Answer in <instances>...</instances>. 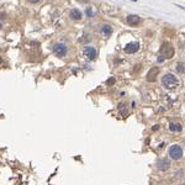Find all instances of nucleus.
<instances>
[{
	"mask_svg": "<svg viewBox=\"0 0 185 185\" xmlns=\"http://www.w3.org/2000/svg\"><path fill=\"white\" fill-rule=\"evenodd\" d=\"M162 84L165 89H175L178 85H179V81L177 79V77L174 75V74L172 73H168V74H165V75L162 78Z\"/></svg>",
	"mask_w": 185,
	"mask_h": 185,
	"instance_id": "1",
	"label": "nucleus"
},
{
	"mask_svg": "<svg viewBox=\"0 0 185 185\" xmlns=\"http://www.w3.org/2000/svg\"><path fill=\"white\" fill-rule=\"evenodd\" d=\"M161 58L164 61V59H170L173 58V56H174V48L172 47V44L170 43H163L162 44V47H161Z\"/></svg>",
	"mask_w": 185,
	"mask_h": 185,
	"instance_id": "2",
	"label": "nucleus"
},
{
	"mask_svg": "<svg viewBox=\"0 0 185 185\" xmlns=\"http://www.w3.org/2000/svg\"><path fill=\"white\" fill-rule=\"evenodd\" d=\"M169 155L172 157L174 161L181 159V157H183V149H181V147L178 146V144H173L169 148Z\"/></svg>",
	"mask_w": 185,
	"mask_h": 185,
	"instance_id": "3",
	"label": "nucleus"
},
{
	"mask_svg": "<svg viewBox=\"0 0 185 185\" xmlns=\"http://www.w3.org/2000/svg\"><path fill=\"white\" fill-rule=\"evenodd\" d=\"M53 52L56 56H58V57H64L68 52V47L64 43H56L53 46Z\"/></svg>",
	"mask_w": 185,
	"mask_h": 185,
	"instance_id": "4",
	"label": "nucleus"
},
{
	"mask_svg": "<svg viewBox=\"0 0 185 185\" xmlns=\"http://www.w3.org/2000/svg\"><path fill=\"white\" fill-rule=\"evenodd\" d=\"M96 50L94 47H90V46H88V47H84V50H83V56H84L85 59H89V61H94L96 58Z\"/></svg>",
	"mask_w": 185,
	"mask_h": 185,
	"instance_id": "5",
	"label": "nucleus"
},
{
	"mask_svg": "<svg viewBox=\"0 0 185 185\" xmlns=\"http://www.w3.org/2000/svg\"><path fill=\"white\" fill-rule=\"evenodd\" d=\"M158 73H159V68L158 67L151 68L149 70H148V73H147V80L151 81V83L157 80V77H158Z\"/></svg>",
	"mask_w": 185,
	"mask_h": 185,
	"instance_id": "6",
	"label": "nucleus"
},
{
	"mask_svg": "<svg viewBox=\"0 0 185 185\" xmlns=\"http://www.w3.org/2000/svg\"><path fill=\"white\" fill-rule=\"evenodd\" d=\"M138 50H140V43L138 42H131V43L126 44V47H125V52L128 53V54L136 53Z\"/></svg>",
	"mask_w": 185,
	"mask_h": 185,
	"instance_id": "7",
	"label": "nucleus"
},
{
	"mask_svg": "<svg viewBox=\"0 0 185 185\" xmlns=\"http://www.w3.org/2000/svg\"><path fill=\"white\" fill-rule=\"evenodd\" d=\"M157 166H158V169L164 172L166 169H169V166H170V162L169 159H166V158H163V159H159L158 163H157Z\"/></svg>",
	"mask_w": 185,
	"mask_h": 185,
	"instance_id": "8",
	"label": "nucleus"
},
{
	"mask_svg": "<svg viewBox=\"0 0 185 185\" xmlns=\"http://www.w3.org/2000/svg\"><path fill=\"white\" fill-rule=\"evenodd\" d=\"M141 22V17L138 15H128L127 16V24L130 26H136Z\"/></svg>",
	"mask_w": 185,
	"mask_h": 185,
	"instance_id": "9",
	"label": "nucleus"
},
{
	"mask_svg": "<svg viewBox=\"0 0 185 185\" xmlns=\"http://www.w3.org/2000/svg\"><path fill=\"white\" fill-rule=\"evenodd\" d=\"M69 16H70L72 20L78 21V20L81 18V13L79 11V9H72L70 13H69Z\"/></svg>",
	"mask_w": 185,
	"mask_h": 185,
	"instance_id": "10",
	"label": "nucleus"
},
{
	"mask_svg": "<svg viewBox=\"0 0 185 185\" xmlns=\"http://www.w3.org/2000/svg\"><path fill=\"white\" fill-rule=\"evenodd\" d=\"M100 31L105 37H109V36H111V33H112V27H111L110 25H104L103 27H101Z\"/></svg>",
	"mask_w": 185,
	"mask_h": 185,
	"instance_id": "11",
	"label": "nucleus"
},
{
	"mask_svg": "<svg viewBox=\"0 0 185 185\" xmlns=\"http://www.w3.org/2000/svg\"><path fill=\"white\" fill-rule=\"evenodd\" d=\"M169 130H170L172 132H180L181 130H183V127H181V125H180V124L170 122V124H169Z\"/></svg>",
	"mask_w": 185,
	"mask_h": 185,
	"instance_id": "12",
	"label": "nucleus"
},
{
	"mask_svg": "<svg viewBox=\"0 0 185 185\" xmlns=\"http://www.w3.org/2000/svg\"><path fill=\"white\" fill-rule=\"evenodd\" d=\"M118 111H120V115H121L122 117H126L128 115V109L126 107L125 104H120L118 105Z\"/></svg>",
	"mask_w": 185,
	"mask_h": 185,
	"instance_id": "13",
	"label": "nucleus"
},
{
	"mask_svg": "<svg viewBox=\"0 0 185 185\" xmlns=\"http://www.w3.org/2000/svg\"><path fill=\"white\" fill-rule=\"evenodd\" d=\"M177 72L178 73H184L185 72V63H183V62L177 63Z\"/></svg>",
	"mask_w": 185,
	"mask_h": 185,
	"instance_id": "14",
	"label": "nucleus"
},
{
	"mask_svg": "<svg viewBox=\"0 0 185 185\" xmlns=\"http://www.w3.org/2000/svg\"><path fill=\"white\" fill-rule=\"evenodd\" d=\"M85 13H87V15H88L89 17H92V16H94V13H92V10H91V7H87V10H85Z\"/></svg>",
	"mask_w": 185,
	"mask_h": 185,
	"instance_id": "15",
	"label": "nucleus"
},
{
	"mask_svg": "<svg viewBox=\"0 0 185 185\" xmlns=\"http://www.w3.org/2000/svg\"><path fill=\"white\" fill-rule=\"evenodd\" d=\"M106 84L107 85H114L115 84V78H110L109 80H106Z\"/></svg>",
	"mask_w": 185,
	"mask_h": 185,
	"instance_id": "16",
	"label": "nucleus"
},
{
	"mask_svg": "<svg viewBox=\"0 0 185 185\" xmlns=\"http://www.w3.org/2000/svg\"><path fill=\"white\" fill-rule=\"evenodd\" d=\"M29 1H30V3H32V4H37V3L40 1V0H29Z\"/></svg>",
	"mask_w": 185,
	"mask_h": 185,
	"instance_id": "17",
	"label": "nucleus"
},
{
	"mask_svg": "<svg viewBox=\"0 0 185 185\" xmlns=\"http://www.w3.org/2000/svg\"><path fill=\"white\" fill-rule=\"evenodd\" d=\"M158 128H159V126H158V125H155V126L153 127V131H157V130H158Z\"/></svg>",
	"mask_w": 185,
	"mask_h": 185,
	"instance_id": "18",
	"label": "nucleus"
},
{
	"mask_svg": "<svg viewBox=\"0 0 185 185\" xmlns=\"http://www.w3.org/2000/svg\"><path fill=\"white\" fill-rule=\"evenodd\" d=\"M178 7H180V9H183V10H185V7H184V6H181V5H178Z\"/></svg>",
	"mask_w": 185,
	"mask_h": 185,
	"instance_id": "19",
	"label": "nucleus"
},
{
	"mask_svg": "<svg viewBox=\"0 0 185 185\" xmlns=\"http://www.w3.org/2000/svg\"><path fill=\"white\" fill-rule=\"evenodd\" d=\"M1 27H3V26H1V24H0V29H1Z\"/></svg>",
	"mask_w": 185,
	"mask_h": 185,
	"instance_id": "20",
	"label": "nucleus"
},
{
	"mask_svg": "<svg viewBox=\"0 0 185 185\" xmlns=\"http://www.w3.org/2000/svg\"><path fill=\"white\" fill-rule=\"evenodd\" d=\"M0 62H1V58H0Z\"/></svg>",
	"mask_w": 185,
	"mask_h": 185,
	"instance_id": "21",
	"label": "nucleus"
}]
</instances>
